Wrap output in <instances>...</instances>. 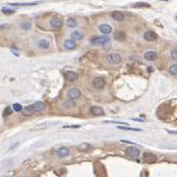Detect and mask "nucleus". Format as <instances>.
<instances>
[{
	"mask_svg": "<svg viewBox=\"0 0 177 177\" xmlns=\"http://www.w3.org/2000/svg\"><path fill=\"white\" fill-rule=\"evenodd\" d=\"M110 41V38L104 35V37H94V38H91V44L92 45H106L109 44Z\"/></svg>",
	"mask_w": 177,
	"mask_h": 177,
	"instance_id": "nucleus-1",
	"label": "nucleus"
},
{
	"mask_svg": "<svg viewBox=\"0 0 177 177\" xmlns=\"http://www.w3.org/2000/svg\"><path fill=\"white\" fill-rule=\"evenodd\" d=\"M106 60H108L110 64L116 65V64H119L122 61V57L119 55H117V53H110V55L106 56Z\"/></svg>",
	"mask_w": 177,
	"mask_h": 177,
	"instance_id": "nucleus-2",
	"label": "nucleus"
},
{
	"mask_svg": "<svg viewBox=\"0 0 177 177\" xmlns=\"http://www.w3.org/2000/svg\"><path fill=\"white\" fill-rule=\"evenodd\" d=\"M79 97H81V91L76 87L70 88V90L67 91V98L71 99V100H76V99L79 98Z\"/></svg>",
	"mask_w": 177,
	"mask_h": 177,
	"instance_id": "nucleus-3",
	"label": "nucleus"
},
{
	"mask_svg": "<svg viewBox=\"0 0 177 177\" xmlns=\"http://www.w3.org/2000/svg\"><path fill=\"white\" fill-rule=\"evenodd\" d=\"M143 161L145 163H156L157 157H156V155H154L151 152H146L143 155Z\"/></svg>",
	"mask_w": 177,
	"mask_h": 177,
	"instance_id": "nucleus-4",
	"label": "nucleus"
},
{
	"mask_svg": "<svg viewBox=\"0 0 177 177\" xmlns=\"http://www.w3.org/2000/svg\"><path fill=\"white\" fill-rule=\"evenodd\" d=\"M93 86H94V88H97V90H100V88H103L105 86L104 78H100V77L94 78L93 79Z\"/></svg>",
	"mask_w": 177,
	"mask_h": 177,
	"instance_id": "nucleus-5",
	"label": "nucleus"
},
{
	"mask_svg": "<svg viewBox=\"0 0 177 177\" xmlns=\"http://www.w3.org/2000/svg\"><path fill=\"white\" fill-rule=\"evenodd\" d=\"M50 25H51V27L53 29H60L61 26H63V20L60 19V18H52L51 21H50Z\"/></svg>",
	"mask_w": 177,
	"mask_h": 177,
	"instance_id": "nucleus-6",
	"label": "nucleus"
},
{
	"mask_svg": "<svg viewBox=\"0 0 177 177\" xmlns=\"http://www.w3.org/2000/svg\"><path fill=\"white\" fill-rule=\"evenodd\" d=\"M144 39L146 41H155L157 39V33L154 31H146L144 33Z\"/></svg>",
	"mask_w": 177,
	"mask_h": 177,
	"instance_id": "nucleus-7",
	"label": "nucleus"
},
{
	"mask_svg": "<svg viewBox=\"0 0 177 177\" xmlns=\"http://www.w3.org/2000/svg\"><path fill=\"white\" fill-rule=\"evenodd\" d=\"M112 18H113V20H116V21H123L124 19H125V14H124L123 12H119V11H114L112 12Z\"/></svg>",
	"mask_w": 177,
	"mask_h": 177,
	"instance_id": "nucleus-8",
	"label": "nucleus"
},
{
	"mask_svg": "<svg viewBox=\"0 0 177 177\" xmlns=\"http://www.w3.org/2000/svg\"><path fill=\"white\" fill-rule=\"evenodd\" d=\"M65 78L67 79V81H70V82H76L78 79V75L76 72H73V71H66V72H65Z\"/></svg>",
	"mask_w": 177,
	"mask_h": 177,
	"instance_id": "nucleus-9",
	"label": "nucleus"
},
{
	"mask_svg": "<svg viewBox=\"0 0 177 177\" xmlns=\"http://www.w3.org/2000/svg\"><path fill=\"white\" fill-rule=\"evenodd\" d=\"M64 47L66 50H73L76 47V40H73L72 38L71 39H67L64 41Z\"/></svg>",
	"mask_w": 177,
	"mask_h": 177,
	"instance_id": "nucleus-10",
	"label": "nucleus"
},
{
	"mask_svg": "<svg viewBox=\"0 0 177 177\" xmlns=\"http://www.w3.org/2000/svg\"><path fill=\"white\" fill-rule=\"evenodd\" d=\"M99 31H100L103 34L108 35V34H110V33H111V31H112V27H111L110 25L103 24V25H100V26H99Z\"/></svg>",
	"mask_w": 177,
	"mask_h": 177,
	"instance_id": "nucleus-11",
	"label": "nucleus"
},
{
	"mask_svg": "<svg viewBox=\"0 0 177 177\" xmlns=\"http://www.w3.org/2000/svg\"><path fill=\"white\" fill-rule=\"evenodd\" d=\"M69 154H70V151H69L67 148H60V149H58L57 151H56V155H57L58 157H60V158L69 156Z\"/></svg>",
	"mask_w": 177,
	"mask_h": 177,
	"instance_id": "nucleus-12",
	"label": "nucleus"
},
{
	"mask_svg": "<svg viewBox=\"0 0 177 177\" xmlns=\"http://www.w3.org/2000/svg\"><path fill=\"white\" fill-rule=\"evenodd\" d=\"M32 106H33V109H34L35 112H40V111H43L44 109H45V104H44L43 102H35L34 104H32Z\"/></svg>",
	"mask_w": 177,
	"mask_h": 177,
	"instance_id": "nucleus-13",
	"label": "nucleus"
},
{
	"mask_svg": "<svg viewBox=\"0 0 177 177\" xmlns=\"http://www.w3.org/2000/svg\"><path fill=\"white\" fill-rule=\"evenodd\" d=\"M126 154L130 156V157H137L139 155V150L137 148H128L126 149Z\"/></svg>",
	"mask_w": 177,
	"mask_h": 177,
	"instance_id": "nucleus-14",
	"label": "nucleus"
},
{
	"mask_svg": "<svg viewBox=\"0 0 177 177\" xmlns=\"http://www.w3.org/2000/svg\"><path fill=\"white\" fill-rule=\"evenodd\" d=\"M91 113L93 114V116H103L104 111H103L102 108H99V106H92V108H91Z\"/></svg>",
	"mask_w": 177,
	"mask_h": 177,
	"instance_id": "nucleus-15",
	"label": "nucleus"
},
{
	"mask_svg": "<svg viewBox=\"0 0 177 177\" xmlns=\"http://www.w3.org/2000/svg\"><path fill=\"white\" fill-rule=\"evenodd\" d=\"M38 47L41 49V50H47V49L50 47L49 40H46V39H40V40L38 41Z\"/></svg>",
	"mask_w": 177,
	"mask_h": 177,
	"instance_id": "nucleus-16",
	"label": "nucleus"
},
{
	"mask_svg": "<svg viewBox=\"0 0 177 177\" xmlns=\"http://www.w3.org/2000/svg\"><path fill=\"white\" fill-rule=\"evenodd\" d=\"M144 58L146 60H150V61H154L157 59V55H156V52H151V51H149L146 52L145 55H144Z\"/></svg>",
	"mask_w": 177,
	"mask_h": 177,
	"instance_id": "nucleus-17",
	"label": "nucleus"
},
{
	"mask_svg": "<svg viewBox=\"0 0 177 177\" xmlns=\"http://www.w3.org/2000/svg\"><path fill=\"white\" fill-rule=\"evenodd\" d=\"M113 38L116 39V40H118V41H124V40L126 39V37H125V34H124V32H120V31L114 32Z\"/></svg>",
	"mask_w": 177,
	"mask_h": 177,
	"instance_id": "nucleus-18",
	"label": "nucleus"
},
{
	"mask_svg": "<svg viewBox=\"0 0 177 177\" xmlns=\"http://www.w3.org/2000/svg\"><path fill=\"white\" fill-rule=\"evenodd\" d=\"M71 38H72L73 40H81L83 38V33L81 31H73L72 33H71Z\"/></svg>",
	"mask_w": 177,
	"mask_h": 177,
	"instance_id": "nucleus-19",
	"label": "nucleus"
},
{
	"mask_svg": "<svg viewBox=\"0 0 177 177\" xmlns=\"http://www.w3.org/2000/svg\"><path fill=\"white\" fill-rule=\"evenodd\" d=\"M34 112H35V111H34V109H33L32 105L26 106V108L24 109V114H25V116H32Z\"/></svg>",
	"mask_w": 177,
	"mask_h": 177,
	"instance_id": "nucleus-20",
	"label": "nucleus"
},
{
	"mask_svg": "<svg viewBox=\"0 0 177 177\" xmlns=\"http://www.w3.org/2000/svg\"><path fill=\"white\" fill-rule=\"evenodd\" d=\"M91 149H92V146L90 144H87V143H83V144H81L78 146L79 151H88V150H91Z\"/></svg>",
	"mask_w": 177,
	"mask_h": 177,
	"instance_id": "nucleus-21",
	"label": "nucleus"
},
{
	"mask_svg": "<svg viewBox=\"0 0 177 177\" xmlns=\"http://www.w3.org/2000/svg\"><path fill=\"white\" fill-rule=\"evenodd\" d=\"M66 26H67V27H70V29H73V27H76V26H77V21L73 19V18H70V19L66 20Z\"/></svg>",
	"mask_w": 177,
	"mask_h": 177,
	"instance_id": "nucleus-22",
	"label": "nucleus"
},
{
	"mask_svg": "<svg viewBox=\"0 0 177 177\" xmlns=\"http://www.w3.org/2000/svg\"><path fill=\"white\" fill-rule=\"evenodd\" d=\"M1 11H3L5 14H12V13L15 12V10H12V8H10V7H3Z\"/></svg>",
	"mask_w": 177,
	"mask_h": 177,
	"instance_id": "nucleus-23",
	"label": "nucleus"
},
{
	"mask_svg": "<svg viewBox=\"0 0 177 177\" xmlns=\"http://www.w3.org/2000/svg\"><path fill=\"white\" fill-rule=\"evenodd\" d=\"M169 72H170L171 75H174V76H177V64H175V65H171V66H170V69H169Z\"/></svg>",
	"mask_w": 177,
	"mask_h": 177,
	"instance_id": "nucleus-24",
	"label": "nucleus"
},
{
	"mask_svg": "<svg viewBox=\"0 0 177 177\" xmlns=\"http://www.w3.org/2000/svg\"><path fill=\"white\" fill-rule=\"evenodd\" d=\"M13 110L17 111V112H20V111H23V106L20 104L15 103V104H13Z\"/></svg>",
	"mask_w": 177,
	"mask_h": 177,
	"instance_id": "nucleus-25",
	"label": "nucleus"
},
{
	"mask_svg": "<svg viewBox=\"0 0 177 177\" xmlns=\"http://www.w3.org/2000/svg\"><path fill=\"white\" fill-rule=\"evenodd\" d=\"M118 129H120V130H128V131H140L139 129H135V128H129V126H118Z\"/></svg>",
	"mask_w": 177,
	"mask_h": 177,
	"instance_id": "nucleus-26",
	"label": "nucleus"
},
{
	"mask_svg": "<svg viewBox=\"0 0 177 177\" xmlns=\"http://www.w3.org/2000/svg\"><path fill=\"white\" fill-rule=\"evenodd\" d=\"M134 7H150V5L146 3H136L134 5Z\"/></svg>",
	"mask_w": 177,
	"mask_h": 177,
	"instance_id": "nucleus-27",
	"label": "nucleus"
},
{
	"mask_svg": "<svg viewBox=\"0 0 177 177\" xmlns=\"http://www.w3.org/2000/svg\"><path fill=\"white\" fill-rule=\"evenodd\" d=\"M21 29L23 30H26V31L30 30L31 29V23H23L21 24Z\"/></svg>",
	"mask_w": 177,
	"mask_h": 177,
	"instance_id": "nucleus-28",
	"label": "nucleus"
},
{
	"mask_svg": "<svg viewBox=\"0 0 177 177\" xmlns=\"http://www.w3.org/2000/svg\"><path fill=\"white\" fill-rule=\"evenodd\" d=\"M12 110L13 109H11V108H6L4 110V116H10V114L12 113Z\"/></svg>",
	"mask_w": 177,
	"mask_h": 177,
	"instance_id": "nucleus-29",
	"label": "nucleus"
},
{
	"mask_svg": "<svg viewBox=\"0 0 177 177\" xmlns=\"http://www.w3.org/2000/svg\"><path fill=\"white\" fill-rule=\"evenodd\" d=\"M171 59L177 60V49H175V50L171 51Z\"/></svg>",
	"mask_w": 177,
	"mask_h": 177,
	"instance_id": "nucleus-30",
	"label": "nucleus"
},
{
	"mask_svg": "<svg viewBox=\"0 0 177 177\" xmlns=\"http://www.w3.org/2000/svg\"><path fill=\"white\" fill-rule=\"evenodd\" d=\"M64 128H79V125H69V126H64Z\"/></svg>",
	"mask_w": 177,
	"mask_h": 177,
	"instance_id": "nucleus-31",
	"label": "nucleus"
},
{
	"mask_svg": "<svg viewBox=\"0 0 177 177\" xmlns=\"http://www.w3.org/2000/svg\"><path fill=\"white\" fill-rule=\"evenodd\" d=\"M163 1H168V0H163Z\"/></svg>",
	"mask_w": 177,
	"mask_h": 177,
	"instance_id": "nucleus-32",
	"label": "nucleus"
}]
</instances>
